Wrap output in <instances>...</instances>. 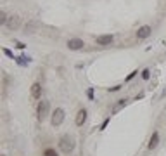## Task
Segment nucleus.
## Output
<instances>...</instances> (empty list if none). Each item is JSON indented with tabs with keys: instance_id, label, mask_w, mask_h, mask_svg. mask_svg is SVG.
<instances>
[{
	"instance_id": "obj_1",
	"label": "nucleus",
	"mask_w": 166,
	"mask_h": 156,
	"mask_svg": "<svg viewBox=\"0 0 166 156\" xmlns=\"http://www.w3.org/2000/svg\"><path fill=\"white\" fill-rule=\"evenodd\" d=\"M59 149H61L64 155L73 153V149H75V141H73L69 135H62V137L59 139Z\"/></svg>"
},
{
	"instance_id": "obj_2",
	"label": "nucleus",
	"mask_w": 166,
	"mask_h": 156,
	"mask_svg": "<svg viewBox=\"0 0 166 156\" xmlns=\"http://www.w3.org/2000/svg\"><path fill=\"white\" fill-rule=\"evenodd\" d=\"M49 111H50V103L45 101V99H42L38 103V106H37V118H38L40 122H43L49 116Z\"/></svg>"
},
{
	"instance_id": "obj_3",
	"label": "nucleus",
	"mask_w": 166,
	"mask_h": 156,
	"mask_svg": "<svg viewBox=\"0 0 166 156\" xmlns=\"http://www.w3.org/2000/svg\"><path fill=\"white\" fill-rule=\"evenodd\" d=\"M64 118H66V113H64V109H62V108H57V109L52 113L50 123H52V127H59V125H62Z\"/></svg>"
},
{
	"instance_id": "obj_4",
	"label": "nucleus",
	"mask_w": 166,
	"mask_h": 156,
	"mask_svg": "<svg viewBox=\"0 0 166 156\" xmlns=\"http://www.w3.org/2000/svg\"><path fill=\"white\" fill-rule=\"evenodd\" d=\"M5 26H7L10 31H16L21 26V18L18 16V14H12V16H9V19H7V23H5Z\"/></svg>"
},
{
	"instance_id": "obj_5",
	"label": "nucleus",
	"mask_w": 166,
	"mask_h": 156,
	"mask_svg": "<svg viewBox=\"0 0 166 156\" xmlns=\"http://www.w3.org/2000/svg\"><path fill=\"white\" fill-rule=\"evenodd\" d=\"M83 45H85V42L81 38H71V40H68L69 51H80V49H83Z\"/></svg>"
},
{
	"instance_id": "obj_6",
	"label": "nucleus",
	"mask_w": 166,
	"mask_h": 156,
	"mask_svg": "<svg viewBox=\"0 0 166 156\" xmlns=\"http://www.w3.org/2000/svg\"><path fill=\"white\" fill-rule=\"evenodd\" d=\"M151 31H152V28H151V26H140V28H138V31H137V38L138 40H144V38H147V37H149V35H151Z\"/></svg>"
},
{
	"instance_id": "obj_7",
	"label": "nucleus",
	"mask_w": 166,
	"mask_h": 156,
	"mask_svg": "<svg viewBox=\"0 0 166 156\" xmlns=\"http://www.w3.org/2000/svg\"><path fill=\"white\" fill-rule=\"evenodd\" d=\"M31 97L33 99H40L42 97V85L38 82H35L31 85Z\"/></svg>"
},
{
	"instance_id": "obj_8",
	"label": "nucleus",
	"mask_w": 166,
	"mask_h": 156,
	"mask_svg": "<svg viewBox=\"0 0 166 156\" xmlns=\"http://www.w3.org/2000/svg\"><path fill=\"white\" fill-rule=\"evenodd\" d=\"M113 40H114L113 35H100V37H97V43H99V45H111Z\"/></svg>"
},
{
	"instance_id": "obj_9",
	"label": "nucleus",
	"mask_w": 166,
	"mask_h": 156,
	"mask_svg": "<svg viewBox=\"0 0 166 156\" xmlns=\"http://www.w3.org/2000/svg\"><path fill=\"white\" fill-rule=\"evenodd\" d=\"M87 122V109H80L78 113H76V120H75V123L81 127V125Z\"/></svg>"
},
{
	"instance_id": "obj_10",
	"label": "nucleus",
	"mask_w": 166,
	"mask_h": 156,
	"mask_svg": "<svg viewBox=\"0 0 166 156\" xmlns=\"http://www.w3.org/2000/svg\"><path fill=\"white\" fill-rule=\"evenodd\" d=\"M157 144H159V134H157V132H152L151 139H149V144H147V147H149V149H154Z\"/></svg>"
},
{
	"instance_id": "obj_11",
	"label": "nucleus",
	"mask_w": 166,
	"mask_h": 156,
	"mask_svg": "<svg viewBox=\"0 0 166 156\" xmlns=\"http://www.w3.org/2000/svg\"><path fill=\"white\" fill-rule=\"evenodd\" d=\"M29 61H31V59H29V57H24V56H23V57H16V62L21 64V66H26Z\"/></svg>"
},
{
	"instance_id": "obj_12",
	"label": "nucleus",
	"mask_w": 166,
	"mask_h": 156,
	"mask_svg": "<svg viewBox=\"0 0 166 156\" xmlns=\"http://www.w3.org/2000/svg\"><path fill=\"white\" fill-rule=\"evenodd\" d=\"M43 156H59L57 151L56 149H52V147H47L45 151H43Z\"/></svg>"
},
{
	"instance_id": "obj_13",
	"label": "nucleus",
	"mask_w": 166,
	"mask_h": 156,
	"mask_svg": "<svg viewBox=\"0 0 166 156\" xmlns=\"http://www.w3.org/2000/svg\"><path fill=\"white\" fill-rule=\"evenodd\" d=\"M35 26H37V23H29V24H26V31H24V33H33Z\"/></svg>"
},
{
	"instance_id": "obj_14",
	"label": "nucleus",
	"mask_w": 166,
	"mask_h": 156,
	"mask_svg": "<svg viewBox=\"0 0 166 156\" xmlns=\"http://www.w3.org/2000/svg\"><path fill=\"white\" fill-rule=\"evenodd\" d=\"M7 19H9V18H7V14L2 10V12H0V24H5V23H7Z\"/></svg>"
},
{
	"instance_id": "obj_15",
	"label": "nucleus",
	"mask_w": 166,
	"mask_h": 156,
	"mask_svg": "<svg viewBox=\"0 0 166 156\" xmlns=\"http://www.w3.org/2000/svg\"><path fill=\"white\" fill-rule=\"evenodd\" d=\"M142 78H144V80H149V78H151V71H149V70H144V71H142Z\"/></svg>"
},
{
	"instance_id": "obj_16",
	"label": "nucleus",
	"mask_w": 166,
	"mask_h": 156,
	"mask_svg": "<svg viewBox=\"0 0 166 156\" xmlns=\"http://www.w3.org/2000/svg\"><path fill=\"white\" fill-rule=\"evenodd\" d=\"M4 54H5V56H9V57H14V56H12V52H10L9 49H4ZM14 59H16V57H14Z\"/></svg>"
},
{
	"instance_id": "obj_17",
	"label": "nucleus",
	"mask_w": 166,
	"mask_h": 156,
	"mask_svg": "<svg viewBox=\"0 0 166 156\" xmlns=\"http://www.w3.org/2000/svg\"><path fill=\"white\" fill-rule=\"evenodd\" d=\"M137 73H138V71H133V73H130V75H128V78H127V80H132V78H133V76H135Z\"/></svg>"
}]
</instances>
